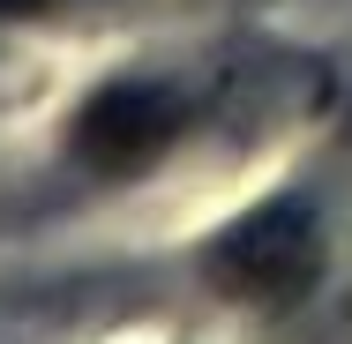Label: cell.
I'll return each instance as SVG.
<instances>
[{"instance_id": "1", "label": "cell", "mask_w": 352, "mask_h": 344, "mask_svg": "<svg viewBox=\"0 0 352 344\" xmlns=\"http://www.w3.org/2000/svg\"><path fill=\"white\" fill-rule=\"evenodd\" d=\"M307 270H315V232H307L300 209L248 217L240 232L217 240V255H210V277H225L248 299H285L292 284H307Z\"/></svg>"}, {"instance_id": "2", "label": "cell", "mask_w": 352, "mask_h": 344, "mask_svg": "<svg viewBox=\"0 0 352 344\" xmlns=\"http://www.w3.org/2000/svg\"><path fill=\"white\" fill-rule=\"evenodd\" d=\"M165 135H173L165 98H157V90H142V82H113V90H98V98L82 105V157H90V165H105V172L142 165Z\"/></svg>"}]
</instances>
